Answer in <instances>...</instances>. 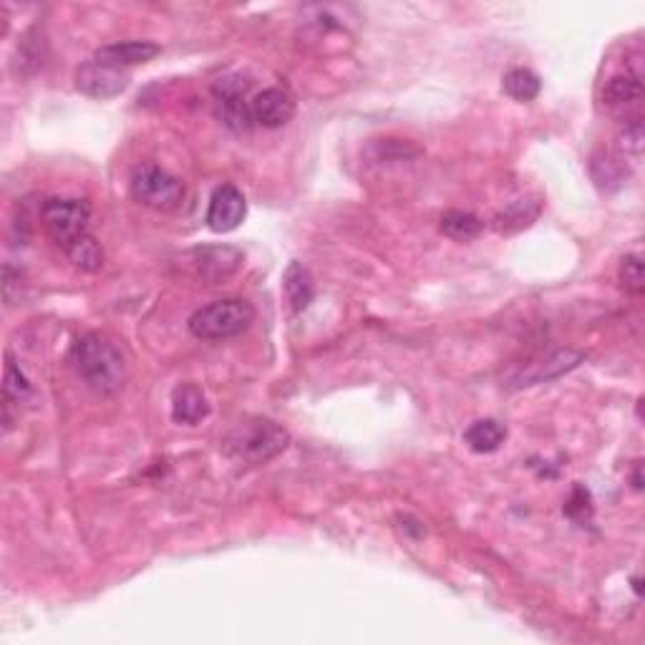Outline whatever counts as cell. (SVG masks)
Returning <instances> with one entry per match:
<instances>
[{"label": "cell", "instance_id": "obj_1", "mask_svg": "<svg viewBox=\"0 0 645 645\" xmlns=\"http://www.w3.org/2000/svg\"><path fill=\"white\" fill-rule=\"evenodd\" d=\"M69 361L76 376L99 396H114L129 378V363L114 338L104 333H86L71 346Z\"/></svg>", "mask_w": 645, "mask_h": 645}, {"label": "cell", "instance_id": "obj_2", "mask_svg": "<svg viewBox=\"0 0 645 645\" xmlns=\"http://www.w3.org/2000/svg\"><path fill=\"white\" fill-rule=\"evenodd\" d=\"M227 451L232 457L247 464H265L283 454L290 444V436L283 426L270 419L240 421L227 436Z\"/></svg>", "mask_w": 645, "mask_h": 645}, {"label": "cell", "instance_id": "obj_3", "mask_svg": "<svg viewBox=\"0 0 645 645\" xmlns=\"http://www.w3.org/2000/svg\"><path fill=\"white\" fill-rule=\"evenodd\" d=\"M255 320V308L242 298L215 300L205 308L195 310L189 318V333L200 341H225L250 328Z\"/></svg>", "mask_w": 645, "mask_h": 645}, {"label": "cell", "instance_id": "obj_4", "mask_svg": "<svg viewBox=\"0 0 645 645\" xmlns=\"http://www.w3.org/2000/svg\"><path fill=\"white\" fill-rule=\"evenodd\" d=\"M91 207L84 200H48L41 210V222L48 237L61 250L89 235Z\"/></svg>", "mask_w": 645, "mask_h": 645}, {"label": "cell", "instance_id": "obj_5", "mask_svg": "<svg viewBox=\"0 0 645 645\" xmlns=\"http://www.w3.org/2000/svg\"><path fill=\"white\" fill-rule=\"evenodd\" d=\"M132 197L139 205L169 212L182 202L184 184L174 174H169L167 169L147 164V167H139L132 174Z\"/></svg>", "mask_w": 645, "mask_h": 645}, {"label": "cell", "instance_id": "obj_6", "mask_svg": "<svg viewBox=\"0 0 645 645\" xmlns=\"http://www.w3.org/2000/svg\"><path fill=\"white\" fill-rule=\"evenodd\" d=\"M129 86V74L121 71L119 66H109L101 61L84 63L76 71V89L91 99H114Z\"/></svg>", "mask_w": 645, "mask_h": 645}, {"label": "cell", "instance_id": "obj_7", "mask_svg": "<svg viewBox=\"0 0 645 645\" xmlns=\"http://www.w3.org/2000/svg\"><path fill=\"white\" fill-rule=\"evenodd\" d=\"M245 94L247 84H242L240 79H220V84L215 86L217 116H220L227 129L237 134L247 132L252 126L250 101L245 99Z\"/></svg>", "mask_w": 645, "mask_h": 645}, {"label": "cell", "instance_id": "obj_8", "mask_svg": "<svg viewBox=\"0 0 645 645\" xmlns=\"http://www.w3.org/2000/svg\"><path fill=\"white\" fill-rule=\"evenodd\" d=\"M247 217V202L240 189L232 184H222L215 189V195L210 200V210H207V225L212 232H225L237 230L242 225V220Z\"/></svg>", "mask_w": 645, "mask_h": 645}, {"label": "cell", "instance_id": "obj_9", "mask_svg": "<svg viewBox=\"0 0 645 645\" xmlns=\"http://www.w3.org/2000/svg\"><path fill=\"white\" fill-rule=\"evenodd\" d=\"M583 361H585V353L580 351L550 353V356L542 358V361H535L527 368H522V371L514 376V386L522 389V386H535V383L555 381V378L570 373L572 368H577Z\"/></svg>", "mask_w": 645, "mask_h": 645}, {"label": "cell", "instance_id": "obj_10", "mask_svg": "<svg viewBox=\"0 0 645 645\" xmlns=\"http://www.w3.org/2000/svg\"><path fill=\"white\" fill-rule=\"evenodd\" d=\"M252 121L265 129H278L285 126L295 114V101L283 89H265L250 101Z\"/></svg>", "mask_w": 645, "mask_h": 645}, {"label": "cell", "instance_id": "obj_11", "mask_svg": "<svg viewBox=\"0 0 645 645\" xmlns=\"http://www.w3.org/2000/svg\"><path fill=\"white\" fill-rule=\"evenodd\" d=\"M197 275L210 285L230 278L242 263V252L235 247H205L197 250Z\"/></svg>", "mask_w": 645, "mask_h": 645}, {"label": "cell", "instance_id": "obj_12", "mask_svg": "<svg viewBox=\"0 0 645 645\" xmlns=\"http://www.w3.org/2000/svg\"><path fill=\"white\" fill-rule=\"evenodd\" d=\"M210 414V401L195 383H179L172 391V419L177 424L195 426Z\"/></svg>", "mask_w": 645, "mask_h": 645}, {"label": "cell", "instance_id": "obj_13", "mask_svg": "<svg viewBox=\"0 0 645 645\" xmlns=\"http://www.w3.org/2000/svg\"><path fill=\"white\" fill-rule=\"evenodd\" d=\"M162 48L152 41H119L101 46L96 51V61L109 63V66H137V63H149L157 58Z\"/></svg>", "mask_w": 645, "mask_h": 645}, {"label": "cell", "instance_id": "obj_14", "mask_svg": "<svg viewBox=\"0 0 645 645\" xmlns=\"http://www.w3.org/2000/svg\"><path fill=\"white\" fill-rule=\"evenodd\" d=\"M283 290H285V298H288L290 308H293L295 313H303V310L308 308L310 300H313V295H315V288H313V278H310L308 268H305L303 263L293 260V263L285 268Z\"/></svg>", "mask_w": 645, "mask_h": 645}, {"label": "cell", "instance_id": "obj_15", "mask_svg": "<svg viewBox=\"0 0 645 645\" xmlns=\"http://www.w3.org/2000/svg\"><path fill=\"white\" fill-rule=\"evenodd\" d=\"M590 174H593V182L600 189H605V192H615L628 179V169H625L623 159L608 152L593 154V159H590Z\"/></svg>", "mask_w": 645, "mask_h": 645}, {"label": "cell", "instance_id": "obj_16", "mask_svg": "<svg viewBox=\"0 0 645 645\" xmlns=\"http://www.w3.org/2000/svg\"><path fill=\"white\" fill-rule=\"evenodd\" d=\"M507 439V429L494 419L474 421L467 431H464V444L477 454H492Z\"/></svg>", "mask_w": 645, "mask_h": 645}, {"label": "cell", "instance_id": "obj_17", "mask_svg": "<svg viewBox=\"0 0 645 645\" xmlns=\"http://www.w3.org/2000/svg\"><path fill=\"white\" fill-rule=\"evenodd\" d=\"M540 207V202L530 200V197H527V200L509 202V205L504 207V212H499L497 230L502 232V235H514V232L525 230V227H530L532 222L537 220Z\"/></svg>", "mask_w": 645, "mask_h": 645}, {"label": "cell", "instance_id": "obj_18", "mask_svg": "<svg viewBox=\"0 0 645 645\" xmlns=\"http://www.w3.org/2000/svg\"><path fill=\"white\" fill-rule=\"evenodd\" d=\"M3 396H6V404H33L36 401V391H33L31 381H28L26 373L21 371L13 356L6 358V378H3Z\"/></svg>", "mask_w": 645, "mask_h": 645}, {"label": "cell", "instance_id": "obj_19", "mask_svg": "<svg viewBox=\"0 0 645 645\" xmlns=\"http://www.w3.org/2000/svg\"><path fill=\"white\" fill-rule=\"evenodd\" d=\"M482 230H484V222L479 220L477 215H472V212L451 210L441 217V232H444L446 237H451V240L469 242L474 240V237L482 235Z\"/></svg>", "mask_w": 645, "mask_h": 645}, {"label": "cell", "instance_id": "obj_20", "mask_svg": "<svg viewBox=\"0 0 645 645\" xmlns=\"http://www.w3.org/2000/svg\"><path fill=\"white\" fill-rule=\"evenodd\" d=\"M640 96H643V84H640L638 76L633 74L613 76L603 89V101L608 106H613V109L633 104V101H638Z\"/></svg>", "mask_w": 645, "mask_h": 645}, {"label": "cell", "instance_id": "obj_21", "mask_svg": "<svg viewBox=\"0 0 645 645\" xmlns=\"http://www.w3.org/2000/svg\"><path fill=\"white\" fill-rule=\"evenodd\" d=\"M504 94L512 96L514 101H532L540 96V89H542V81L540 76L535 74V71L530 69H512L504 74Z\"/></svg>", "mask_w": 645, "mask_h": 645}, {"label": "cell", "instance_id": "obj_22", "mask_svg": "<svg viewBox=\"0 0 645 645\" xmlns=\"http://www.w3.org/2000/svg\"><path fill=\"white\" fill-rule=\"evenodd\" d=\"M66 257H69L71 263L76 265L79 270H84V273H96V270H101V265H104V252H101L99 242L89 235H84L81 240H76L74 245L66 247Z\"/></svg>", "mask_w": 645, "mask_h": 645}, {"label": "cell", "instance_id": "obj_23", "mask_svg": "<svg viewBox=\"0 0 645 645\" xmlns=\"http://www.w3.org/2000/svg\"><path fill=\"white\" fill-rule=\"evenodd\" d=\"M645 149V129L643 121L633 119L620 129L618 134V152L620 159H633V162H640Z\"/></svg>", "mask_w": 645, "mask_h": 645}, {"label": "cell", "instance_id": "obj_24", "mask_svg": "<svg viewBox=\"0 0 645 645\" xmlns=\"http://www.w3.org/2000/svg\"><path fill=\"white\" fill-rule=\"evenodd\" d=\"M620 285H623L628 293L640 295L645 290V265L640 255H625L623 263H620Z\"/></svg>", "mask_w": 645, "mask_h": 645}, {"label": "cell", "instance_id": "obj_25", "mask_svg": "<svg viewBox=\"0 0 645 645\" xmlns=\"http://www.w3.org/2000/svg\"><path fill=\"white\" fill-rule=\"evenodd\" d=\"M593 507H590V492L585 487H575L572 489V497L567 499L565 504V514L572 517V520H583L585 514L590 517Z\"/></svg>", "mask_w": 645, "mask_h": 645}, {"label": "cell", "instance_id": "obj_26", "mask_svg": "<svg viewBox=\"0 0 645 645\" xmlns=\"http://www.w3.org/2000/svg\"><path fill=\"white\" fill-rule=\"evenodd\" d=\"M633 487L635 489H643V479H640V464L635 467V474H633Z\"/></svg>", "mask_w": 645, "mask_h": 645}]
</instances>
